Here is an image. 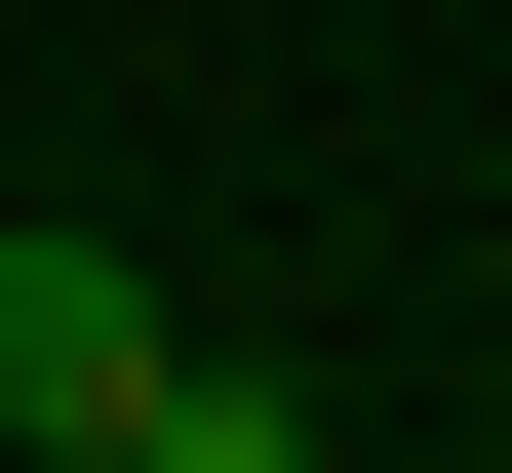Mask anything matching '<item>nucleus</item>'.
<instances>
[{
  "mask_svg": "<svg viewBox=\"0 0 512 473\" xmlns=\"http://www.w3.org/2000/svg\"><path fill=\"white\" fill-rule=\"evenodd\" d=\"M0 434H40V473H316V395L197 355L119 237H0Z\"/></svg>",
  "mask_w": 512,
  "mask_h": 473,
  "instance_id": "obj_1",
  "label": "nucleus"
}]
</instances>
